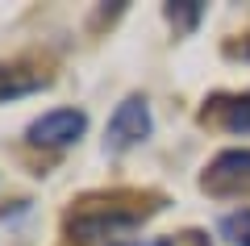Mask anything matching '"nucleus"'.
Listing matches in <instances>:
<instances>
[{
    "instance_id": "nucleus-1",
    "label": "nucleus",
    "mask_w": 250,
    "mask_h": 246,
    "mask_svg": "<svg viewBox=\"0 0 250 246\" xmlns=\"http://www.w3.org/2000/svg\"><path fill=\"white\" fill-rule=\"evenodd\" d=\"M167 204L163 192H138V188H117V192H92L71 204V213L62 217V229L71 242H108V238L129 234L142 225L146 217Z\"/></svg>"
},
{
    "instance_id": "nucleus-2",
    "label": "nucleus",
    "mask_w": 250,
    "mask_h": 246,
    "mask_svg": "<svg viewBox=\"0 0 250 246\" xmlns=\"http://www.w3.org/2000/svg\"><path fill=\"white\" fill-rule=\"evenodd\" d=\"M150 105H146L142 92H129V96L121 100V105L113 109V117H108L104 125V150L108 155H121V150L138 146V142L150 138Z\"/></svg>"
},
{
    "instance_id": "nucleus-3",
    "label": "nucleus",
    "mask_w": 250,
    "mask_h": 246,
    "mask_svg": "<svg viewBox=\"0 0 250 246\" xmlns=\"http://www.w3.org/2000/svg\"><path fill=\"white\" fill-rule=\"evenodd\" d=\"M200 188L208 196H250V150H221L205 167Z\"/></svg>"
},
{
    "instance_id": "nucleus-4",
    "label": "nucleus",
    "mask_w": 250,
    "mask_h": 246,
    "mask_svg": "<svg viewBox=\"0 0 250 246\" xmlns=\"http://www.w3.org/2000/svg\"><path fill=\"white\" fill-rule=\"evenodd\" d=\"M83 130H88V117L80 109H50L38 121H29L25 138L34 146H71V142L83 138Z\"/></svg>"
},
{
    "instance_id": "nucleus-5",
    "label": "nucleus",
    "mask_w": 250,
    "mask_h": 246,
    "mask_svg": "<svg viewBox=\"0 0 250 246\" xmlns=\"http://www.w3.org/2000/svg\"><path fill=\"white\" fill-rule=\"evenodd\" d=\"M200 125L229 134H250V92H217L200 109Z\"/></svg>"
},
{
    "instance_id": "nucleus-6",
    "label": "nucleus",
    "mask_w": 250,
    "mask_h": 246,
    "mask_svg": "<svg viewBox=\"0 0 250 246\" xmlns=\"http://www.w3.org/2000/svg\"><path fill=\"white\" fill-rule=\"evenodd\" d=\"M163 17H167V25L175 29V34H192V29L200 25V17H205V4L200 0H171L167 9H163Z\"/></svg>"
},
{
    "instance_id": "nucleus-7",
    "label": "nucleus",
    "mask_w": 250,
    "mask_h": 246,
    "mask_svg": "<svg viewBox=\"0 0 250 246\" xmlns=\"http://www.w3.org/2000/svg\"><path fill=\"white\" fill-rule=\"evenodd\" d=\"M221 234L229 238L233 246H250V209L225 213V217H221Z\"/></svg>"
},
{
    "instance_id": "nucleus-8",
    "label": "nucleus",
    "mask_w": 250,
    "mask_h": 246,
    "mask_svg": "<svg viewBox=\"0 0 250 246\" xmlns=\"http://www.w3.org/2000/svg\"><path fill=\"white\" fill-rule=\"evenodd\" d=\"M163 246H208V238L200 234V229H184V234H175V238H167Z\"/></svg>"
},
{
    "instance_id": "nucleus-9",
    "label": "nucleus",
    "mask_w": 250,
    "mask_h": 246,
    "mask_svg": "<svg viewBox=\"0 0 250 246\" xmlns=\"http://www.w3.org/2000/svg\"><path fill=\"white\" fill-rule=\"evenodd\" d=\"M134 246H138V242H134Z\"/></svg>"
}]
</instances>
